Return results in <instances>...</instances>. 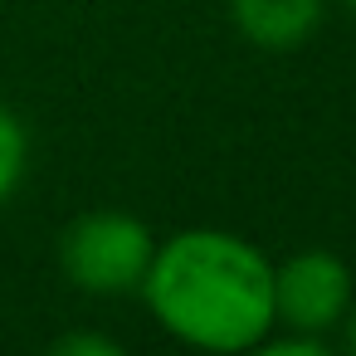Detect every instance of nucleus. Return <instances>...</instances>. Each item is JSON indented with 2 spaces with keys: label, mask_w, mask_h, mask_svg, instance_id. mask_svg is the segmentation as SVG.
Listing matches in <instances>:
<instances>
[{
  "label": "nucleus",
  "mask_w": 356,
  "mask_h": 356,
  "mask_svg": "<svg viewBox=\"0 0 356 356\" xmlns=\"http://www.w3.org/2000/svg\"><path fill=\"white\" fill-rule=\"evenodd\" d=\"M137 293L156 327L191 351H259L273 332V259L234 229L191 225L156 239Z\"/></svg>",
  "instance_id": "nucleus-1"
},
{
  "label": "nucleus",
  "mask_w": 356,
  "mask_h": 356,
  "mask_svg": "<svg viewBox=\"0 0 356 356\" xmlns=\"http://www.w3.org/2000/svg\"><path fill=\"white\" fill-rule=\"evenodd\" d=\"M156 234L132 210H83L59 229V273L88 298H127L142 288Z\"/></svg>",
  "instance_id": "nucleus-2"
},
{
  "label": "nucleus",
  "mask_w": 356,
  "mask_h": 356,
  "mask_svg": "<svg viewBox=\"0 0 356 356\" xmlns=\"http://www.w3.org/2000/svg\"><path fill=\"white\" fill-rule=\"evenodd\" d=\"M356 302V278L332 249H298L273 264V327L332 341L346 307Z\"/></svg>",
  "instance_id": "nucleus-3"
},
{
  "label": "nucleus",
  "mask_w": 356,
  "mask_h": 356,
  "mask_svg": "<svg viewBox=\"0 0 356 356\" xmlns=\"http://www.w3.org/2000/svg\"><path fill=\"white\" fill-rule=\"evenodd\" d=\"M327 20V0H229V25L259 54L302 49Z\"/></svg>",
  "instance_id": "nucleus-4"
},
{
  "label": "nucleus",
  "mask_w": 356,
  "mask_h": 356,
  "mask_svg": "<svg viewBox=\"0 0 356 356\" xmlns=\"http://www.w3.org/2000/svg\"><path fill=\"white\" fill-rule=\"evenodd\" d=\"M25 171H30V132L10 103H0V210L25 186Z\"/></svg>",
  "instance_id": "nucleus-5"
},
{
  "label": "nucleus",
  "mask_w": 356,
  "mask_h": 356,
  "mask_svg": "<svg viewBox=\"0 0 356 356\" xmlns=\"http://www.w3.org/2000/svg\"><path fill=\"white\" fill-rule=\"evenodd\" d=\"M54 351L59 356H118L122 346L103 332H64V337H54Z\"/></svg>",
  "instance_id": "nucleus-6"
},
{
  "label": "nucleus",
  "mask_w": 356,
  "mask_h": 356,
  "mask_svg": "<svg viewBox=\"0 0 356 356\" xmlns=\"http://www.w3.org/2000/svg\"><path fill=\"white\" fill-rule=\"evenodd\" d=\"M337 337H341V346L356 356V302L346 307V317H341V327H337Z\"/></svg>",
  "instance_id": "nucleus-7"
},
{
  "label": "nucleus",
  "mask_w": 356,
  "mask_h": 356,
  "mask_svg": "<svg viewBox=\"0 0 356 356\" xmlns=\"http://www.w3.org/2000/svg\"><path fill=\"white\" fill-rule=\"evenodd\" d=\"M341 6H346V10H351V15H356V0H341Z\"/></svg>",
  "instance_id": "nucleus-8"
}]
</instances>
